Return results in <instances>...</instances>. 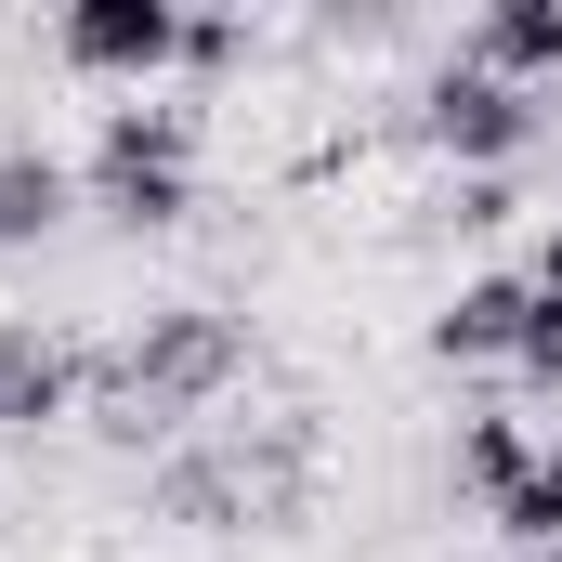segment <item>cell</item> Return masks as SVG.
I'll list each match as a JSON object with an SVG mask.
<instances>
[{
  "label": "cell",
  "instance_id": "6da1fadb",
  "mask_svg": "<svg viewBox=\"0 0 562 562\" xmlns=\"http://www.w3.org/2000/svg\"><path fill=\"white\" fill-rule=\"evenodd\" d=\"M183 157H196V119H183V105H119L79 183H92V210H105V223L170 236V223L196 210V170H183Z\"/></svg>",
  "mask_w": 562,
  "mask_h": 562
},
{
  "label": "cell",
  "instance_id": "7a4b0ae2",
  "mask_svg": "<svg viewBox=\"0 0 562 562\" xmlns=\"http://www.w3.org/2000/svg\"><path fill=\"white\" fill-rule=\"evenodd\" d=\"M223 380H236V327L183 301V314H157V327H144L132 367H119V431L183 419V406H196V393H223Z\"/></svg>",
  "mask_w": 562,
  "mask_h": 562
},
{
  "label": "cell",
  "instance_id": "3957f363",
  "mask_svg": "<svg viewBox=\"0 0 562 562\" xmlns=\"http://www.w3.org/2000/svg\"><path fill=\"white\" fill-rule=\"evenodd\" d=\"M53 53L79 66V79H170L183 66V0H66V26H53Z\"/></svg>",
  "mask_w": 562,
  "mask_h": 562
},
{
  "label": "cell",
  "instance_id": "277c9868",
  "mask_svg": "<svg viewBox=\"0 0 562 562\" xmlns=\"http://www.w3.org/2000/svg\"><path fill=\"white\" fill-rule=\"evenodd\" d=\"M431 144H445L471 183H497V170L537 144V92L484 79V66H445V79H431Z\"/></svg>",
  "mask_w": 562,
  "mask_h": 562
},
{
  "label": "cell",
  "instance_id": "5b68a950",
  "mask_svg": "<svg viewBox=\"0 0 562 562\" xmlns=\"http://www.w3.org/2000/svg\"><path fill=\"white\" fill-rule=\"evenodd\" d=\"M524 314H537L524 276H471L431 314V367H510V353H524Z\"/></svg>",
  "mask_w": 562,
  "mask_h": 562
},
{
  "label": "cell",
  "instance_id": "8992f818",
  "mask_svg": "<svg viewBox=\"0 0 562 562\" xmlns=\"http://www.w3.org/2000/svg\"><path fill=\"white\" fill-rule=\"evenodd\" d=\"M458 66H484V79H510V92L562 79V0H484V13H471V53H458Z\"/></svg>",
  "mask_w": 562,
  "mask_h": 562
},
{
  "label": "cell",
  "instance_id": "52a82bcc",
  "mask_svg": "<svg viewBox=\"0 0 562 562\" xmlns=\"http://www.w3.org/2000/svg\"><path fill=\"white\" fill-rule=\"evenodd\" d=\"M66 393H79V367L40 340V327H0V431H40L66 419Z\"/></svg>",
  "mask_w": 562,
  "mask_h": 562
},
{
  "label": "cell",
  "instance_id": "ba28073f",
  "mask_svg": "<svg viewBox=\"0 0 562 562\" xmlns=\"http://www.w3.org/2000/svg\"><path fill=\"white\" fill-rule=\"evenodd\" d=\"M66 210H79V170H66V157H0V249L53 236Z\"/></svg>",
  "mask_w": 562,
  "mask_h": 562
},
{
  "label": "cell",
  "instance_id": "9c48e42d",
  "mask_svg": "<svg viewBox=\"0 0 562 562\" xmlns=\"http://www.w3.org/2000/svg\"><path fill=\"white\" fill-rule=\"evenodd\" d=\"M524 471H537V431H524V419H471V431H458V484H471L484 510H497Z\"/></svg>",
  "mask_w": 562,
  "mask_h": 562
},
{
  "label": "cell",
  "instance_id": "30bf717a",
  "mask_svg": "<svg viewBox=\"0 0 562 562\" xmlns=\"http://www.w3.org/2000/svg\"><path fill=\"white\" fill-rule=\"evenodd\" d=\"M510 380H524V393H562V301H537V314H524V353H510Z\"/></svg>",
  "mask_w": 562,
  "mask_h": 562
},
{
  "label": "cell",
  "instance_id": "8fae6325",
  "mask_svg": "<svg viewBox=\"0 0 562 562\" xmlns=\"http://www.w3.org/2000/svg\"><path fill=\"white\" fill-rule=\"evenodd\" d=\"M236 53H249V26H236V13H183V66H196V79H223Z\"/></svg>",
  "mask_w": 562,
  "mask_h": 562
},
{
  "label": "cell",
  "instance_id": "7c38bea8",
  "mask_svg": "<svg viewBox=\"0 0 562 562\" xmlns=\"http://www.w3.org/2000/svg\"><path fill=\"white\" fill-rule=\"evenodd\" d=\"M524 288H537V301H562V236L537 249V276H524Z\"/></svg>",
  "mask_w": 562,
  "mask_h": 562
},
{
  "label": "cell",
  "instance_id": "4fadbf2b",
  "mask_svg": "<svg viewBox=\"0 0 562 562\" xmlns=\"http://www.w3.org/2000/svg\"><path fill=\"white\" fill-rule=\"evenodd\" d=\"M510 562H562V550H510Z\"/></svg>",
  "mask_w": 562,
  "mask_h": 562
}]
</instances>
